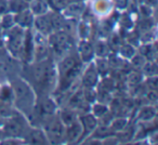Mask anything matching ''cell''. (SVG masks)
Returning <instances> with one entry per match:
<instances>
[{
  "instance_id": "1",
  "label": "cell",
  "mask_w": 158,
  "mask_h": 145,
  "mask_svg": "<svg viewBox=\"0 0 158 145\" xmlns=\"http://www.w3.org/2000/svg\"><path fill=\"white\" fill-rule=\"evenodd\" d=\"M51 44L53 47V51L57 55H62L64 52L68 51L72 47V41L67 33L65 31H57L51 36Z\"/></svg>"
},
{
  "instance_id": "2",
  "label": "cell",
  "mask_w": 158,
  "mask_h": 145,
  "mask_svg": "<svg viewBox=\"0 0 158 145\" xmlns=\"http://www.w3.org/2000/svg\"><path fill=\"white\" fill-rule=\"evenodd\" d=\"M22 40H23V31L19 27H14L9 35V47L10 50L12 51L13 54H18L19 51L21 50V46H22Z\"/></svg>"
},
{
  "instance_id": "3",
  "label": "cell",
  "mask_w": 158,
  "mask_h": 145,
  "mask_svg": "<svg viewBox=\"0 0 158 145\" xmlns=\"http://www.w3.org/2000/svg\"><path fill=\"white\" fill-rule=\"evenodd\" d=\"M54 82H55L54 69H53L51 65H46L44 75H42L41 82H40V86L44 87L46 90H50V89H52Z\"/></svg>"
},
{
  "instance_id": "4",
  "label": "cell",
  "mask_w": 158,
  "mask_h": 145,
  "mask_svg": "<svg viewBox=\"0 0 158 145\" xmlns=\"http://www.w3.org/2000/svg\"><path fill=\"white\" fill-rule=\"evenodd\" d=\"M80 69H81V66L78 65V64H76V65L74 66L73 68H70L69 70H67V72L64 74V78H63V82H62V87L61 88L63 89H66L68 88V87L72 85V82L74 81L75 79H76V77L79 75V72H80Z\"/></svg>"
},
{
  "instance_id": "5",
  "label": "cell",
  "mask_w": 158,
  "mask_h": 145,
  "mask_svg": "<svg viewBox=\"0 0 158 145\" xmlns=\"http://www.w3.org/2000/svg\"><path fill=\"white\" fill-rule=\"evenodd\" d=\"M48 132L53 142H60L63 136V126L57 120L52 121L48 127Z\"/></svg>"
},
{
  "instance_id": "6",
  "label": "cell",
  "mask_w": 158,
  "mask_h": 145,
  "mask_svg": "<svg viewBox=\"0 0 158 145\" xmlns=\"http://www.w3.org/2000/svg\"><path fill=\"white\" fill-rule=\"evenodd\" d=\"M35 25L37 27V29L42 34H50L52 31V26H51V23H50V19L49 16L47 15H39L35 21Z\"/></svg>"
},
{
  "instance_id": "7",
  "label": "cell",
  "mask_w": 158,
  "mask_h": 145,
  "mask_svg": "<svg viewBox=\"0 0 158 145\" xmlns=\"http://www.w3.org/2000/svg\"><path fill=\"white\" fill-rule=\"evenodd\" d=\"M14 22H16V24L21 25V26H29L34 22L33 14L29 11H27V10L19 12L18 15L14 19Z\"/></svg>"
},
{
  "instance_id": "8",
  "label": "cell",
  "mask_w": 158,
  "mask_h": 145,
  "mask_svg": "<svg viewBox=\"0 0 158 145\" xmlns=\"http://www.w3.org/2000/svg\"><path fill=\"white\" fill-rule=\"evenodd\" d=\"M14 90H15V93L18 95V97L20 100H31V92L29 90V88L23 82H16L15 86H14Z\"/></svg>"
},
{
  "instance_id": "9",
  "label": "cell",
  "mask_w": 158,
  "mask_h": 145,
  "mask_svg": "<svg viewBox=\"0 0 158 145\" xmlns=\"http://www.w3.org/2000/svg\"><path fill=\"white\" fill-rule=\"evenodd\" d=\"M84 85L86 87H91L95 86L98 82V72H95V69L93 67H91L90 69L87 70V72L85 74V77H84Z\"/></svg>"
},
{
  "instance_id": "10",
  "label": "cell",
  "mask_w": 158,
  "mask_h": 145,
  "mask_svg": "<svg viewBox=\"0 0 158 145\" xmlns=\"http://www.w3.org/2000/svg\"><path fill=\"white\" fill-rule=\"evenodd\" d=\"M31 10L37 15H42L47 12L48 5L44 0H31Z\"/></svg>"
},
{
  "instance_id": "11",
  "label": "cell",
  "mask_w": 158,
  "mask_h": 145,
  "mask_svg": "<svg viewBox=\"0 0 158 145\" xmlns=\"http://www.w3.org/2000/svg\"><path fill=\"white\" fill-rule=\"evenodd\" d=\"M29 143H31V145H44L46 140H44V134L38 130H36L29 134Z\"/></svg>"
},
{
  "instance_id": "12",
  "label": "cell",
  "mask_w": 158,
  "mask_h": 145,
  "mask_svg": "<svg viewBox=\"0 0 158 145\" xmlns=\"http://www.w3.org/2000/svg\"><path fill=\"white\" fill-rule=\"evenodd\" d=\"M22 125L21 122L16 120H11L7 126H6V131L11 135H18L22 132Z\"/></svg>"
},
{
  "instance_id": "13",
  "label": "cell",
  "mask_w": 158,
  "mask_h": 145,
  "mask_svg": "<svg viewBox=\"0 0 158 145\" xmlns=\"http://www.w3.org/2000/svg\"><path fill=\"white\" fill-rule=\"evenodd\" d=\"M49 19H50V23H51V26H52V29H55V31H61V29H63L64 20L62 19V16L60 15V14L52 13V14H50Z\"/></svg>"
},
{
  "instance_id": "14",
  "label": "cell",
  "mask_w": 158,
  "mask_h": 145,
  "mask_svg": "<svg viewBox=\"0 0 158 145\" xmlns=\"http://www.w3.org/2000/svg\"><path fill=\"white\" fill-rule=\"evenodd\" d=\"M55 105L50 99H46L42 101L41 105H40V113L42 115H51L54 113Z\"/></svg>"
},
{
  "instance_id": "15",
  "label": "cell",
  "mask_w": 158,
  "mask_h": 145,
  "mask_svg": "<svg viewBox=\"0 0 158 145\" xmlns=\"http://www.w3.org/2000/svg\"><path fill=\"white\" fill-rule=\"evenodd\" d=\"M9 9L13 12H22L24 10H26L27 2L25 0H11L9 3Z\"/></svg>"
},
{
  "instance_id": "16",
  "label": "cell",
  "mask_w": 158,
  "mask_h": 145,
  "mask_svg": "<svg viewBox=\"0 0 158 145\" xmlns=\"http://www.w3.org/2000/svg\"><path fill=\"white\" fill-rule=\"evenodd\" d=\"M77 63V60L75 59L74 56H68V57H65V60H64L63 62H62L61 64V72L62 75H64L67 70H69L70 68L74 67Z\"/></svg>"
},
{
  "instance_id": "17",
  "label": "cell",
  "mask_w": 158,
  "mask_h": 145,
  "mask_svg": "<svg viewBox=\"0 0 158 145\" xmlns=\"http://www.w3.org/2000/svg\"><path fill=\"white\" fill-rule=\"evenodd\" d=\"M82 10H84V6L82 5H80V3H73V5L66 7V13L72 16H76L80 15Z\"/></svg>"
},
{
  "instance_id": "18",
  "label": "cell",
  "mask_w": 158,
  "mask_h": 145,
  "mask_svg": "<svg viewBox=\"0 0 158 145\" xmlns=\"http://www.w3.org/2000/svg\"><path fill=\"white\" fill-rule=\"evenodd\" d=\"M79 133H80V126L78 123H73L69 129H68V140L74 141L75 139H77L79 136Z\"/></svg>"
},
{
  "instance_id": "19",
  "label": "cell",
  "mask_w": 158,
  "mask_h": 145,
  "mask_svg": "<svg viewBox=\"0 0 158 145\" xmlns=\"http://www.w3.org/2000/svg\"><path fill=\"white\" fill-rule=\"evenodd\" d=\"M82 123L86 128V131H90L97 126V120L93 116H85L82 117Z\"/></svg>"
},
{
  "instance_id": "20",
  "label": "cell",
  "mask_w": 158,
  "mask_h": 145,
  "mask_svg": "<svg viewBox=\"0 0 158 145\" xmlns=\"http://www.w3.org/2000/svg\"><path fill=\"white\" fill-rule=\"evenodd\" d=\"M92 47L90 46L89 44H84L81 46V55H82V59L85 61H89V60L92 57Z\"/></svg>"
},
{
  "instance_id": "21",
  "label": "cell",
  "mask_w": 158,
  "mask_h": 145,
  "mask_svg": "<svg viewBox=\"0 0 158 145\" xmlns=\"http://www.w3.org/2000/svg\"><path fill=\"white\" fill-rule=\"evenodd\" d=\"M155 114H156V112L153 107H144L142 110V112H141L140 117L142 119H144V120H148V119L153 118V117L155 116Z\"/></svg>"
},
{
  "instance_id": "22",
  "label": "cell",
  "mask_w": 158,
  "mask_h": 145,
  "mask_svg": "<svg viewBox=\"0 0 158 145\" xmlns=\"http://www.w3.org/2000/svg\"><path fill=\"white\" fill-rule=\"evenodd\" d=\"M62 119H63V121L65 123L70 125V123L74 122V119H75L74 113H72L70 110H65V112L62 114Z\"/></svg>"
},
{
  "instance_id": "23",
  "label": "cell",
  "mask_w": 158,
  "mask_h": 145,
  "mask_svg": "<svg viewBox=\"0 0 158 145\" xmlns=\"http://www.w3.org/2000/svg\"><path fill=\"white\" fill-rule=\"evenodd\" d=\"M26 55H27V60H31V51H33V44H31V34H27L26 36Z\"/></svg>"
},
{
  "instance_id": "24",
  "label": "cell",
  "mask_w": 158,
  "mask_h": 145,
  "mask_svg": "<svg viewBox=\"0 0 158 145\" xmlns=\"http://www.w3.org/2000/svg\"><path fill=\"white\" fill-rule=\"evenodd\" d=\"M51 2L53 5V8L57 10L65 9L68 6V0H51Z\"/></svg>"
},
{
  "instance_id": "25",
  "label": "cell",
  "mask_w": 158,
  "mask_h": 145,
  "mask_svg": "<svg viewBox=\"0 0 158 145\" xmlns=\"http://www.w3.org/2000/svg\"><path fill=\"white\" fill-rule=\"evenodd\" d=\"M82 103V94L81 92H78L72 97L70 100V105L73 106H79L80 104Z\"/></svg>"
},
{
  "instance_id": "26",
  "label": "cell",
  "mask_w": 158,
  "mask_h": 145,
  "mask_svg": "<svg viewBox=\"0 0 158 145\" xmlns=\"http://www.w3.org/2000/svg\"><path fill=\"white\" fill-rule=\"evenodd\" d=\"M121 54L126 57H132V55L134 54V50L131 46H123L121 49Z\"/></svg>"
},
{
  "instance_id": "27",
  "label": "cell",
  "mask_w": 158,
  "mask_h": 145,
  "mask_svg": "<svg viewBox=\"0 0 158 145\" xmlns=\"http://www.w3.org/2000/svg\"><path fill=\"white\" fill-rule=\"evenodd\" d=\"M95 6H97V11L101 12V13H102V9H103V13L105 11H107L108 5L105 0H99V1H97V5Z\"/></svg>"
},
{
  "instance_id": "28",
  "label": "cell",
  "mask_w": 158,
  "mask_h": 145,
  "mask_svg": "<svg viewBox=\"0 0 158 145\" xmlns=\"http://www.w3.org/2000/svg\"><path fill=\"white\" fill-rule=\"evenodd\" d=\"M132 65L136 68H141L144 66V60L142 56H134L132 59Z\"/></svg>"
},
{
  "instance_id": "29",
  "label": "cell",
  "mask_w": 158,
  "mask_h": 145,
  "mask_svg": "<svg viewBox=\"0 0 158 145\" xmlns=\"http://www.w3.org/2000/svg\"><path fill=\"white\" fill-rule=\"evenodd\" d=\"M97 53L100 56H104L107 54V46L104 44H99L97 47Z\"/></svg>"
},
{
  "instance_id": "30",
  "label": "cell",
  "mask_w": 158,
  "mask_h": 145,
  "mask_svg": "<svg viewBox=\"0 0 158 145\" xmlns=\"http://www.w3.org/2000/svg\"><path fill=\"white\" fill-rule=\"evenodd\" d=\"M13 22H14V20H13V18H11V15H5L2 19V26L5 27V28H9V27L12 26Z\"/></svg>"
},
{
  "instance_id": "31",
  "label": "cell",
  "mask_w": 158,
  "mask_h": 145,
  "mask_svg": "<svg viewBox=\"0 0 158 145\" xmlns=\"http://www.w3.org/2000/svg\"><path fill=\"white\" fill-rule=\"evenodd\" d=\"M126 123H127V121L125 119H117V120H115L113 122V128L116 130H121L125 128Z\"/></svg>"
},
{
  "instance_id": "32",
  "label": "cell",
  "mask_w": 158,
  "mask_h": 145,
  "mask_svg": "<svg viewBox=\"0 0 158 145\" xmlns=\"http://www.w3.org/2000/svg\"><path fill=\"white\" fill-rule=\"evenodd\" d=\"M141 76L140 74H138V72H133V74H131V75L129 76V81L131 82L132 85H135V84H139V82L141 81Z\"/></svg>"
},
{
  "instance_id": "33",
  "label": "cell",
  "mask_w": 158,
  "mask_h": 145,
  "mask_svg": "<svg viewBox=\"0 0 158 145\" xmlns=\"http://www.w3.org/2000/svg\"><path fill=\"white\" fill-rule=\"evenodd\" d=\"M94 113H95V115H98V116H102V115L107 113V108L103 105H97L94 107Z\"/></svg>"
},
{
  "instance_id": "34",
  "label": "cell",
  "mask_w": 158,
  "mask_h": 145,
  "mask_svg": "<svg viewBox=\"0 0 158 145\" xmlns=\"http://www.w3.org/2000/svg\"><path fill=\"white\" fill-rule=\"evenodd\" d=\"M11 97V90L9 88H3L1 90V99L2 100H7Z\"/></svg>"
},
{
  "instance_id": "35",
  "label": "cell",
  "mask_w": 158,
  "mask_h": 145,
  "mask_svg": "<svg viewBox=\"0 0 158 145\" xmlns=\"http://www.w3.org/2000/svg\"><path fill=\"white\" fill-rule=\"evenodd\" d=\"M107 134H110V131L108 130V128H104V127L100 128L97 132V135L99 136H106Z\"/></svg>"
},
{
  "instance_id": "36",
  "label": "cell",
  "mask_w": 158,
  "mask_h": 145,
  "mask_svg": "<svg viewBox=\"0 0 158 145\" xmlns=\"http://www.w3.org/2000/svg\"><path fill=\"white\" fill-rule=\"evenodd\" d=\"M8 3L6 0H0V13H6L8 11Z\"/></svg>"
},
{
  "instance_id": "37",
  "label": "cell",
  "mask_w": 158,
  "mask_h": 145,
  "mask_svg": "<svg viewBox=\"0 0 158 145\" xmlns=\"http://www.w3.org/2000/svg\"><path fill=\"white\" fill-rule=\"evenodd\" d=\"M144 70L146 74H148V75H152V74H154V72H156V67L155 65H152V64H149V65H147L146 67H144Z\"/></svg>"
},
{
  "instance_id": "38",
  "label": "cell",
  "mask_w": 158,
  "mask_h": 145,
  "mask_svg": "<svg viewBox=\"0 0 158 145\" xmlns=\"http://www.w3.org/2000/svg\"><path fill=\"white\" fill-rule=\"evenodd\" d=\"M85 95H86L87 100H88L89 102H92L93 100L95 99V94H94V92H92V91H91V90H87V91H86V93H85Z\"/></svg>"
},
{
  "instance_id": "39",
  "label": "cell",
  "mask_w": 158,
  "mask_h": 145,
  "mask_svg": "<svg viewBox=\"0 0 158 145\" xmlns=\"http://www.w3.org/2000/svg\"><path fill=\"white\" fill-rule=\"evenodd\" d=\"M140 26L142 27V28H145V29H148L151 28V22H149V20H144L142 21V23H140Z\"/></svg>"
},
{
  "instance_id": "40",
  "label": "cell",
  "mask_w": 158,
  "mask_h": 145,
  "mask_svg": "<svg viewBox=\"0 0 158 145\" xmlns=\"http://www.w3.org/2000/svg\"><path fill=\"white\" fill-rule=\"evenodd\" d=\"M88 28H87V26L85 24H81L80 25V33H81V36L82 37H86L87 35H88Z\"/></svg>"
},
{
  "instance_id": "41",
  "label": "cell",
  "mask_w": 158,
  "mask_h": 145,
  "mask_svg": "<svg viewBox=\"0 0 158 145\" xmlns=\"http://www.w3.org/2000/svg\"><path fill=\"white\" fill-rule=\"evenodd\" d=\"M98 65L100 66V67H99L100 72H104V70L106 69V63L104 61H99V62H98Z\"/></svg>"
},
{
  "instance_id": "42",
  "label": "cell",
  "mask_w": 158,
  "mask_h": 145,
  "mask_svg": "<svg viewBox=\"0 0 158 145\" xmlns=\"http://www.w3.org/2000/svg\"><path fill=\"white\" fill-rule=\"evenodd\" d=\"M148 84H151V87L152 88H154L155 89L156 87H157V79H156V78H152V79H149V81H148Z\"/></svg>"
},
{
  "instance_id": "43",
  "label": "cell",
  "mask_w": 158,
  "mask_h": 145,
  "mask_svg": "<svg viewBox=\"0 0 158 145\" xmlns=\"http://www.w3.org/2000/svg\"><path fill=\"white\" fill-rule=\"evenodd\" d=\"M18 143L14 142V141H6V142H2L0 145H16Z\"/></svg>"
},
{
  "instance_id": "44",
  "label": "cell",
  "mask_w": 158,
  "mask_h": 145,
  "mask_svg": "<svg viewBox=\"0 0 158 145\" xmlns=\"http://www.w3.org/2000/svg\"><path fill=\"white\" fill-rule=\"evenodd\" d=\"M148 99L153 100V101H156V99H157V95H156L155 92H151L148 94Z\"/></svg>"
},
{
  "instance_id": "45",
  "label": "cell",
  "mask_w": 158,
  "mask_h": 145,
  "mask_svg": "<svg viewBox=\"0 0 158 145\" xmlns=\"http://www.w3.org/2000/svg\"><path fill=\"white\" fill-rule=\"evenodd\" d=\"M91 145H101L100 143H98V142H92L91 143Z\"/></svg>"
},
{
  "instance_id": "46",
  "label": "cell",
  "mask_w": 158,
  "mask_h": 145,
  "mask_svg": "<svg viewBox=\"0 0 158 145\" xmlns=\"http://www.w3.org/2000/svg\"><path fill=\"white\" fill-rule=\"evenodd\" d=\"M25 1H26V2H27V1H31V0H25Z\"/></svg>"
},
{
  "instance_id": "47",
  "label": "cell",
  "mask_w": 158,
  "mask_h": 145,
  "mask_svg": "<svg viewBox=\"0 0 158 145\" xmlns=\"http://www.w3.org/2000/svg\"><path fill=\"white\" fill-rule=\"evenodd\" d=\"M0 44H1V42H0Z\"/></svg>"
}]
</instances>
